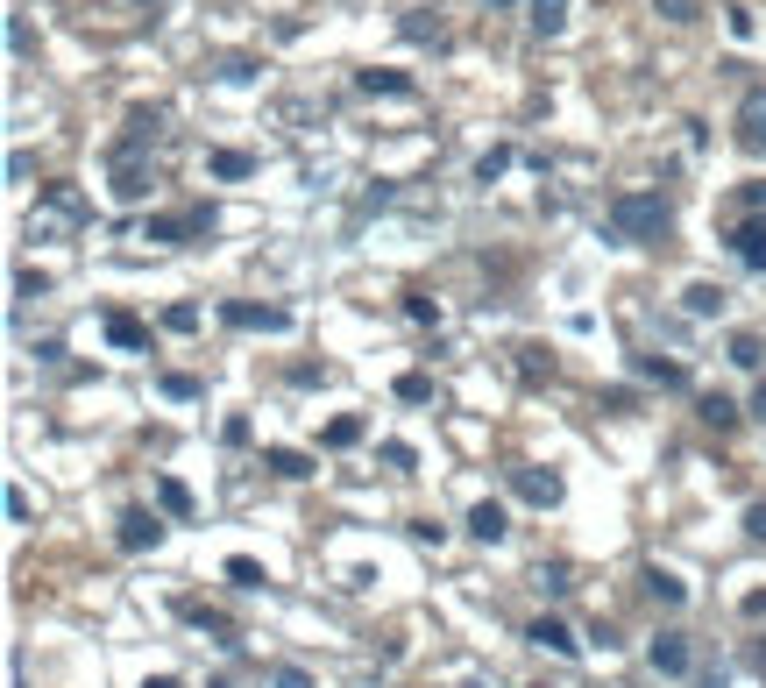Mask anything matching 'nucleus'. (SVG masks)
<instances>
[{"instance_id": "e433bc0d", "label": "nucleus", "mask_w": 766, "mask_h": 688, "mask_svg": "<svg viewBox=\"0 0 766 688\" xmlns=\"http://www.w3.org/2000/svg\"><path fill=\"white\" fill-rule=\"evenodd\" d=\"M660 15L667 22H696V0H660Z\"/></svg>"}, {"instance_id": "4c0bfd02", "label": "nucleus", "mask_w": 766, "mask_h": 688, "mask_svg": "<svg viewBox=\"0 0 766 688\" xmlns=\"http://www.w3.org/2000/svg\"><path fill=\"white\" fill-rule=\"evenodd\" d=\"M142 688H178V674H149V681H142Z\"/></svg>"}, {"instance_id": "79ce46f5", "label": "nucleus", "mask_w": 766, "mask_h": 688, "mask_svg": "<svg viewBox=\"0 0 766 688\" xmlns=\"http://www.w3.org/2000/svg\"><path fill=\"white\" fill-rule=\"evenodd\" d=\"M142 8H157V0H142Z\"/></svg>"}, {"instance_id": "473e14b6", "label": "nucleus", "mask_w": 766, "mask_h": 688, "mask_svg": "<svg viewBox=\"0 0 766 688\" xmlns=\"http://www.w3.org/2000/svg\"><path fill=\"white\" fill-rule=\"evenodd\" d=\"M745 540L766 547V504H745Z\"/></svg>"}, {"instance_id": "20e7f679", "label": "nucleus", "mask_w": 766, "mask_h": 688, "mask_svg": "<svg viewBox=\"0 0 766 688\" xmlns=\"http://www.w3.org/2000/svg\"><path fill=\"white\" fill-rule=\"evenodd\" d=\"M157 540H164V518H157V511H128V518L114 525V547H121V554H149Z\"/></svg>"}, {"instance_id": "9b49d317", "label": "nucleus", "mask_w": 766, "mask_h": 688, "mask_svg": "<svg viewBox=\"0 0 766 688\" xmlns=\"http://www.w3.org/2000/svg\"><path fill=\"white\" fill-rule=\"evenodd\" d=\"M263 469L284 476V483H305V476H313V462H305L298 447H263Z\"/></svg>"}, {"instance_id": "f03ea898", "label": "nucleus", "mask_w": 766, "mask_h": 688, "mask_svg": "<svg viewBox=\"0 0 766 688\" xmlns=\"http://www.w3.org/2000/svg\"><path fill=\"white\" fill-rule=\"evenodd\" d=\"M79 213H86V206H79V192H71V185H50L43 213H29V242H36V235H50V227H71Z\"/></svg>"}, {"instance_id": "5701e85b", "label": "nucleus", "mask_w": 766, "mask_h": 688, "mask_svg": "<svg viewBox=\"0 0 766 688\" xmlns=\"http://www.w3.org/2000/svg\"><path fill=\"white\" fill-rule=\"evenodd\" d=\"M227 582H235V589H263V561H249V554H227Z\"/></svg>"}, {"instance_id": "2f4dec72", "label": "nucleus", "mask_w": 766, "mask_h": 688, "mask_svg": "<svg viewBox=\"0 0 766 688\" xmlns=\"http://www.w3.org/2000/svg\"><path fill=\"white\" fill-rule=\"evenodd\" d=\"M540 589H547V596H568V589H575V582H568V568H561V561H554V568H540Z\"/></svg>"}, {"instance_id": "a19ab883", "label": "nucleus", "mask_w": 766, "mask_h": 688, "mask_svg": "<svg viewBox=\"0 0 766 688\" xmlns=\"http://www.w3.org/2000/svg\"><path fill=\"white\" fill-rule=\"evenodd\" d=\"M490 8H511V0H490Z\"/></svg>"}, {"instance_id": "0eeeda50", "label": "nucleus", "mask_w": 766, "mask_h": 688, "mask_svg": "<svg viewBox=\"0 0 766 688\" xmlns=\"http://www.w3.org/2000/svg\"><path fill=\"white\" fill-rule=\"evenodd\" d=\"M525 639L540 646V653H561V660H575V653H582V639H575L561 618H532V625H525Z\"/></svg>"}, {"instance_id": "c85d7f7f", "label": "nucleus", "mask_w": 766, "mask_h": 688, "mask_svg": "<svg viewBox=\"0 0 766 688\" xmlns=\"http://www.w3.org/2000/svg\"><path fill=\"white\" fill-rule=\"evenodd\" d=\"M412 540H419V547H447V525H440V518H412Z\"/></svg>"}, {"instance_id": "f704fd0d", "label": "nucleus", "mask_w": 766, "mask_h": 688, "mask_svg": "<svg viewBox=\"0 0 766 688\" xmlns=\"http://www.w3.org/2000/svg\"><path fill=\"white\" fill-rule=\"evenodd\" d=\"M383 469H412V447L405 440H383Z\"/></svg>"}, {"instance_id": "b1692460", "label": "nucleus", "mask_w": 766, "mask_h": 688, "mask_svg": "<svg viewBox=\"0 0 766 688\" xmlns=\"http://www.w3.org/2000/svg\"><path fill=\"white\" fill-rule=\"evenodd\" d=\"M256 157H242V149H213V178H249Z\"/></svg>"}, {"instance_id": "c9c22d12", "label": "nucleus", "mask_w": 766, "mask_h": 688, "mask_svg": "<svg viewBox=\"0 0 766 688\" xmlns=\"http://www.w3.org/2000/svg\"><path fill=\"white\" fill-rule=\"evenodd\" d=\"M164 398H178V405H185V398H199V384H192V376H164Z\"/></svg>"}, {"instance_id": "4be33fe9", "label": "nucleus", "mask_w": 766, "mask_h": 688, "mask_svg": "<svg viewBox=\"0 0 766 688\" xmlns=\"http://www.w3.org/2000/svg\"><path fill=\"white\" fill-rule=\"evenodd\" d=\"M142 242H157V249H178V242H185V220H164V213H157V220H142Z\"/></svg>"}, {"instance_id": "393cba45", "label": "nucleus", "mask_w": 766, "mask_h": 688, "mask_svg": "<svg viewBox=\"0 0 766 688\" xmlns=\"http://www.w3.org/2000/svg\"><path fill=\"white\" fill-rule=\"evenodd\" d=\"M731 362H738V369H759V362H766V341H759V334H731Z\"/></svg>"}, {"instance_id": "f8f14e48", "label": "nucleus", "mask_w": 766, "mask_h": 688, "mask_svg": "<svg viewBox=\"0 0 766 688\" xmlns=\"http://www.w3.org/2000/svg\"><path fill=\"white\" fill-rule=\"evenodd\" d=\"M142 192H149V171H142L135 157H114V199H121V206H135Z\"/></svg>"}, {"instance_id": "423d86ee", "label": "nucleus", "mask_w": 766, "mask_h": 688, "mask_svg": "<svg viewBox=\"0 0 766 688\" xmlns=\"http://www.w3.org/2000/svg\"><path fill=\"white\" fill-rule=\"evenodd\" d=\"M738 142L752 149V157H766V86L745 93V107H738Z\"/></svg>"}, {"instance_id": "72a5a7b5", "label": "nucleus", "mask_w": 766, "mask_h": 688, "mask_svg": "<svg viewBox=\"0 0 766 688\" xmlns=\"http://www.w3.org/2000/svg\"><path fill=\"white\" fill-rule=\"evenodd\" d=\"M270 688H313V674H305V667H277Z\"/></svg>"}, {"instance_id": "6e6552de", "label": "nucleus", "mask_w": 766, "mask_h": 688, "mask_svg": "<svg viewBox=\"0 0 766 688\" xmlns=\"http://www.w3.org/2000/svg\"><path fill=\"white\" fill-rule=\"evenodd\" d=\"M731 256L745 263V270H766V220L752 213V220H738V235H731Z\"/></svg>"}, {"instance_id": "39448f33", "label": "nucleus", "mask_w": 766, "mask_h": 688, "mask_svg": "<svg viewBox=\"0 0 766 688\" xmlns=\"http://www.w3.org/2000/svg\"><path fill=\"white\" fill-rule=\"evenodd\" d=\"M511 490H518L525 504H540V511L561 504V476H554V469H511Z\"/></svg>"}, {"instance_id": "2eb2a0df", "label": "nucleus", "mask_w": 766, "mask_h": 688, "mask_svg": "<svg viewBox=\"0 0 766 688\" xmlns=\"http://www.w3.org/2000/svg\"><path fill=\"white\" fill-rule=\"evenodd\" d=\"M157 511H164V518H192L199 504H192V490H185L178 476H157Z\"/></svg>"}, {"instance_id": "7ed1b4c3", "label": "nucleus", "mask_w": 766, "mask_h": 688, "mask_svg": "<svg viewBox=\"0 0 766 688\" xmlns=\"http://www.w3.org/2000/svg\"><path fill=\"white\" fill-rule=\"evenodd\" d=\"M220 320H227V327H249V334H284V327H291L284 305H242V298L220 305Z\"/></svg>"}, {"instance_id": "dca6fc26", "label": "nucleus", "mask_w": 766, "mask_h": 688, "mask_svg": "<svg viewBox=\"0 0 766 688\" xmlns=\"http://www.w3.org/2000/svg\"><path fill=\"white\" fill-rule=\"evenodd\" d=\"M355 86H362V93H398V100L412 93V79H405V71H383V64H369V71H355Z\"/></svg>"}, {"instance_id": "a878e982", "label": "nucleus", "mask_w": 766, "mask_h": 688, "mask_svg": "<svg viewBox=\"0 0 766 688\" xmlns=\"http://www.w3.org/2000/svg\"><path fill=\"white\" fill-rule=\"evenodd\" d=\"M320 440H327V447H355V440H362V419H355V412H341V419H327V433H320Z\"/></svg>"}, {"instance_id": "f3484780", "label": "nucleus", "mask_w": 766, "mask_h": 688, "mask_svg": "<svg viewBox=\"0 0 766 688\" xmlns=\"http://www.w3.org/2000/svg\"><path fill=\"white\" fill-rule=\"evenodd\" d=\"M107 341H114V348H149V327H142L135 313H107Z\"/></svg>"}, {"instance_id": "1a4fd4ad", "label": "nucleus", "mask_w": 766, "mask_h": 688, "mask_svg": "<svg viewBox=\"0 0 766 688\" xmlns=\"http://www.w3.org/2000/svg\"><path fill=\"white\" fill-rule=\"evenodd\" d=\"M469 532H476V540H483V547H497V540H504V532H511V518H504V504H497V497H483V504H469Z\"/></svg>"}, {"instance_id": "412c9836", "label": "nucleus", "mask_w": 766, "mask_h": 688, "mask_svg": "<svg viewBox=\"0 0 766 688\" xmlns=\"http://www.w3.org/2000/svg\"><path fill=\"white\" fill-rule=\"evenodd\" d=\"M391 391H398V405H426V398H433V376H426V369H405Z\"/></svg>"}, {"instance_id": "7c9ffc66", "label": "nucleus", "mask_w": 766, "mask_h": 688, "mask_svg": "<svg viewBox=\"0 0 766 688\" xmlns=\"http://www.w3.org/2000/svg\"><path fill=\"white\" fill-rule=\"evenodd\" d=\"M43 291H50L43 270H22V277H15V298H43Z\"/></svg>"}, {"instance_id": "ea45409f", "label": "nucleus", "mask_w": 766, "mask_h": 688, "mask_svg": "<svg viewBox=\"0 0 766 688\" xmlns=\"http://www.w3.org/2000/svg\"><path fill=\"white\" fill-rule=\"evenodd\" d=\"M206 688H235V681H206Z\"/></svg>"}, {"instance_id": "bb28decb", "label": "nucleus", "mask_w": 766, "mask_h": 688, "mask_svg": "<svg viewBox=\"0 0 766 688\" xmlns=\"http://www.w3.org/2000/svg\"><path fill=\"white\" fill-rule=\"evenodd\" d=\"M405 320H412V327H440V298H419V291H412V298H405Z\"/></svg>"}, {"instance_id": "cd10ccee", "label": "nucleus", "mask_w": 766, "mask_h": 688, "mask_svg": "<svg viewBox=\"0 0 766 688\" xmlns=\"http://www.w3.org/2000/svg\"><path fill=\"white\" fill-rule=\"evenodd\" d=\"M164 327H171V334H192V327H199V305H164Z\"/></svg>"}, {"instance_id": "ddd939ff", "label": "nucleus", "mask_w": 766, "mask_h": 688, "mask_svg": "<svg viewBox=\"0 0 766 688\" xmlns=\"http://www.w3.org/2000/svg\"><path fill=\"white\" fill-rule=\"evenodd\" d=\"M646 596L667 603V610H681V603H688V582H681L674 568H646Z\"/></svg>"}, {"instance_id": "f257e3e1", "label": "nucleus", "mask_w": 766, "mask_h": 688, "mask_svg": "<svg viewBox=\"0 0 766 688\" xmlns=\"http://www.w3.org/2000/svg\"><path fill=\"white\" fill-rule=\"evenodd\" d=\"M610 227H618L625 242L660 235V227H667V199L660 192H618V199H610Z\"/></svg>"}, {"instance_id": "4468645a", "label": "nucleus", "mask_w": 766, "mask_h": 688, "mask_svg": "<svg viewBox=\"0 0 766 688\" xmlns=\"http://www.w3.org/2000/svg\"><path fill=\"white\" fill-rule=\"evenodd\" d=\"M681 305H688L696 320H717V313H724V284H703V277H696V284L681 291Z\"/></svg>"}, {"instance_id": "aec40b11", "label": "nucleus", "mask_w": 766, "mask_h": 688, "mask_svg": "<svg viewBox=\"0 0 766 688\" xmlns=\"http://www.w3.org/2000/svg\"><path fill=\"white\" fill-rule=\"evenodd\" d=\"M532 29H540V36H561V29H568V0H532Z\"/></svg>"}, {"instance_id": "58836bf2", "label": "nucleus", "mask_w": 766, "mask_h": 688, "mask_svg": "<svg viewBox=\"0 0 766 688\" xmlns=\"http://www.w3.org/2000/svg\"><path fill=\"white\" fill-rule=\"evenodd\" d=\"M752 412H759V419H766V384H759V391H752Z\"/></svg>"}, {"instance_id": "c756f323", "label": "nucleus", "mask_w": 766, "mask_h": 688, "mask_svg": "<svg viewBox=\"0 0 766 688\" xmlns=\"http://www.w3.org/2000/svg\"><path fill=\"white\" fill-rule=\"evenodd\" d=\"M504 171H511V149H490V157L476 164V178H483V185H490V178H504Z\"/></svg>"}, {"instance_id": "9d476101", "label": "nucleus", "mask_w": 766, "mask_h": 688, "mask_svg": "<svg viewBox=\"0 0 766 688\" xmlns=\"http://www.w3.org/2000/svg\"><path fill=\"white\" fill-rule=\"evenodd\" d=\"M646 660H653V674H688V639L681 632H660L646 646Z\"/></svg>"}, {"instance_id": "6ab92c4d", "label": "nucleus", "mask_w": 766, "mask_h": 688, "mask_svg": "<svg viewBox=\"0 0 766 688\" xmlns=\"http://www.w3.org/2000/svg\"><path fill=\"white\" fill-rule=\"evenodd\" d=\"M639 376H646V384H667V391L688 384V369H681V362H660V355H639Z\"/></svg>"}, {"instance_id": "a211bd4d", "label": "nucleus", "mask_w": 766, "mask_h": 688, "mask_svg": "<svg viewBox=\"0 0 766 688\" xmlns=\"http://www.w3.org/2000/svg\"><path fill=\"white\" fill-rule=\"evenodd\" d=\"M696 412H703V426H717V433H731V426L745 419V412H738L724 391H703V405H696Z\"/></svg>"}]
</instances>
